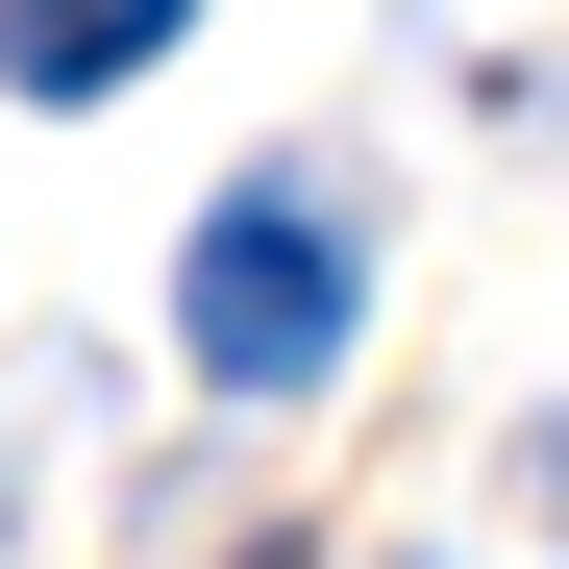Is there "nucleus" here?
<instances>
[{
    "label": "nucleus",
    "mask_w": 569,
    "mask_h": 569,
    "mask_svg": "<svg viewBox=\"0 0 569 569\" xmlns=\"http://www.w3.org/2000/svg\"><path fill=\"white\" fill-rule=\"evenodd\" d=\"M347 223L298 199V173H248V199H199V248H173V347L223 371V397H322L347 371Z\"/></svg>",
    "instance_id": "1"
},
{
    "label": "nucleus",
    "mask_w": 569,
    "mask_h": 569,
    "mask_svg": "<svg viewBox=\"0 0 569 569\" xmlns=\"http://www.w3.org/2000/svg\"><path fill=\"white\" fill-rule=\"evenodd\" d=\"M199 0H0V100H124Z\"/></svg>",
    "instance_id": "2"
}]
</instances>
